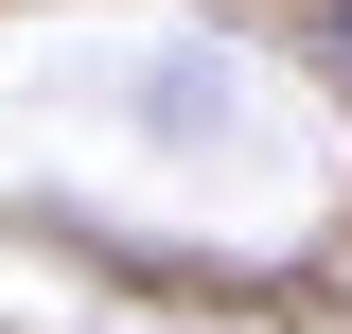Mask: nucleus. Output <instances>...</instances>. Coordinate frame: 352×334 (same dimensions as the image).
Here are the masks:
<instances>
[{
  "label": "nucleus",
  "mask_w": 352,
  "mask_h": 334,
  "mask_svg": "<svg viewBox=\"0 0 352 334\" xmlns=\"http://www.w3.org/2000/svg\"><path fill=\"white\" fill-rule=\"evenodd\" d=\"M317 36H335V71H352V0H335V18H317Z\"/></svg>",
  "instance_id": "1"
}]
</instances>
